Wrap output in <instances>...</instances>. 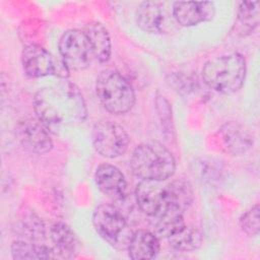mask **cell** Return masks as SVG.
<instances>
[{
	"label": "cell",
	"instance_id": "6da1fadb",
	"mask_svg": "<svg viewBox=\"0 0 260 260\" xmlns=\"http://www.w3.org/2000/svg\"><path fill=\"white\" fill-rule=\"evenodd\" d=\"M34 110L37 118L55 134L65 127L82 123L87 114L80 90L66 80L40 89L34 98Z\"/></svg>",
	"mask_w": 260,
	"mask_h": 260
},
{
	"label": "cell",
	"instance_id": "cb8c5ba5",
	"mask_svg": "<svg viewBox=\"0 0 260 260\" xmlns=\"http://www.w3.org/2000/svg\"><path fill=\"white\" fill-rule=\"evenodd\" d=\"M240 226L248 236L254 237L259 234V205L256 204L247 210L240 218Z\"/></svg>",
	"mask_w": 260,
	"mask_h": 260
},
{
	"label": "cell",
	"instance_id": "30bf717a",
	"mask_svg": "<svg viewBox=\"0 0 260 260\" xmlns=\"http://www.w3.org/2000/svg\"><path fill=\"white\" fill-rule=\"evenodd\" d=\"M92 224L95 232L104 240L110 244H116L126 228V219L116 206L104 203L93 211Z\"/></svg>",
	"mask_w": 260,
	"mask_h": 260
},
{
	"label": "cell",
	"instance_id": "7c38bea8",
	"mask_svg": "<svg viewBox=\"0 0 260 260\" xmlns=\"http://www.w3.org/2000/svg\"><path fill=\"white\" fill-rule=\"evenodd\" d=\"M172 14L178 24L182 26H193L200 22L211 20L215 15V6L209 1H177L173 3Z\"/></svg>",
	"mask_w": 260,
	"mask_h": 260
},
{
	"label": "cell",
	"instance_id": "3957f363",
	"mask_svg": "<svg viewBox=\"0 0 260 260\" xmlns=\"http://www.w3.org/2000/svg\"><path fill=\"white\" fill-rule=\"evenodd\" d=\"M246 70L244 57L241 54L233 53L207 61L202 68V78L211 89L223 94H231L242 87Z\"/></svg>",
	"mask_w": 260,
	"mask_h": 260
},
{
	"label": "cell",
	"instance_id": "5bb4252c",
	"mask_svg": "<svg viewBox=\"0 0 260 260\" xmlns=\"http://www.w3.org/2000/svg\"><path fill=\"white\" fill-rule=\"evenodd\" d=\"M183 213L184 211L177 205L164 203L162 206L150 216L154 234L159 237L169 238L179 231L186 224Z\"/></svg>",
	"mask_w": 260,
	"mask_h": 260
},
{
	"label": "cell",
	"instance_id": "7402d4cb",
	"mask_svg": "<svg viewBox=\"0 0 260 260\" xmlns=\"http://www.w3.org/2000/svg\"><path fill=\"white\" fill-rule=\"evenodd\" d=\"M238 20L249 30L255 29L259 24V2L242 1L238 7Z\"/></svg>",
	"mask_w": 260,
	"mask_h": 260
},
{
	"label": "cell",
	"instance_id": "4fadbf2b",
	"mask_svg": "<svg viewBox=\"0 0 260 260\" xmlns=\"http://www.w3.org/2000/svg\"><path fill=\"white\" fill-rule=\"evenodd\" d=\"M94 181L98 188L108 197L121 200L126 195L127 183L122 172L115 166L103 164L94 173Z\"/></svg>",
	"mask_w": 260,
	"mask_h": 260
},
{
	"label": "cell",
	"instance_id": "ba28073f",
	"mask_svg": "<svg viewBox=\"0 0 260 260\" xmlns=\"http://www.w3.org/2000/svg\"><path fill=\"white\" fill-rule=\"evenodd\" d=\"M135 18L142 30L154 35L170 32L176 22L165 5L157 1L142 2L136 9Z\"/></svg>",
	"mask_w": 260,
	"mask_h": 260
},
{
	"label": "cell",
	"instance_id": "8fae6325",
	"mask_svg": "<svg viewBox=\"0 0 260 260\" xmlns=\"http://www.w3.org/2000/svg\"><path fill=\"white\" fill-rule=\"evenodd\" d=\"M223 149L233 155L247 152L254 144L253 133L245 125L230 121L224 123L217 132Z\"/></svg>",
	"mask_w": 260,
	"mask_h": 260
},
{
	"label": "cell",
	"instance_id": "52a82bcc",
	"mask_svg": "<svg viewBox=\"0 0 260 260\" xmlns=\"http://www.w3.org/2000/svg\"><path fill=\"white\" fill-rule=\"evenodd\" d=\"M59 52L69 70H83L93 59L88 38L79 29H69L62 35L59 41Z\"/></svg>",
	"mask_w": 260,
	"mask_h": 260
},
{
	"label": "cell",
	"instance_id": "ffe728a7",
	"mask_svg": "<svg viewBox=\"0 0 260 260\" xmlns=\"http://www.w3.org/2000/svg\"><path fill=\"white\" fill-rule=\"evenodd\" d=\"M167 239L172 248L183 252L194 251L198 249L202 243L200 231L195 226L187 224Z\"/></svg>",
	"mask_w": 260,
	"mask_h": 260
},
{
	"label": "cell",
	"instance_id": "277c9868",
	"mask_svg": "<svg viewBox=\"0 0 260 260\" xmlns=\"http://www.w3.org/2000/svg\"><path fill=\"white\" fill-rule=\"evenodd\" d=\"M95 91L103 107L114 115L127 113L135 103L132 85L121 73L113 69H105L99 73Z\"/></svg>",
	"mask_w": 260,
	"mask_h": 260
},
{
	"label": "cell",
	"instance_id": "603a6c76",
	"mask_svg": "<svg viewBox=\"0 0 260 260\" xmlns=\"http://www.w3.org/2000/svg\"><path fill=\"white\" fill-rule=\"evenodd\" d=\"M21 230L30 242L40 244L39 241L45 238V226L43 221L35 213H27L21 220ZM43 244V243H41Z\"/></svg>",
	"mask_w": 260,
	"mask_h": 260
},
{
	"label": "cell",
	"instance_id": "d6986e66",
	"mask_svg": "<svg viewBox=\"0 0 260 260\" xmlns=\"http://www.w3.org/2000/svg\"><path fill=\"white\" fill-rule=\"evenodd\" d=\"M193 201L191 184L183 179H177L165 185V203H171L185 211Z\"/></svg>",
	"mask_w": 260,
	"mask_h": 260
},
{
	"label": "cell",
	"instance_id": "2e32d148",
	"mask_svg": "<svg viewBox=\"0 0 260 260\" xmlns=\"http://www.w3.org/2000/svg\"><path fill=\"white\" fill-rule=\"evenodd\" d=\"M158 237L147 230H138L130 238L128 254L133 260L152 259L159 252Z\"/></svg>",
	"mask_w": 260,
	"mask_h": 260
},
{
	"label": "cell",
	"instance_id": "7a4b0ae2",
	"mask_svg": "<svg viewBox=\"0 0 260 260\" xmlns=\"http://www.w3.org/2000/svg\"><path fill=\"white\" fill-rule=\"evenodd\" d=\"M130 166L135 176L142 180L165 181L176 170L173 153L157 141L139 144L131 155Z\"/></svg>",
	"mask_w": 260,
	"mask_h": 260
},
{
	"label": "cell",
	"instance_id": "9a60e30c",
	"mask_svg": "<svg viewBox=\"0 0 260 260\" xmlns=\"http://www.w3.org/2000/svg\"><path fill=\"white\" fill-rule=\"evenodd\" d=\"M160 182L142 180L136 186L135 196L137 204L148 216L153 215L165 203V186Z\"/></svg>",
	"mask_w": 260,
	"mask_h": 260
},
{
	"label": "cell",
	"instance_id": "d4e9b609",
	"mask_svg": "<svg viewBox=\"0 0 260 260\" xmlns=\"http://www.w3.org/2000/svg\"><path fill=\"white\" fill-rule=\"evenodd\" d=\"M155 107L158 113L161 127L164 128L165 131H168L169 133H171L173 131V123H172V109L169 102L165 99V96L156 94Z\"/></svg>",
	"mask_w": 260,
	"mask_h": 260
},
{
	"label": "cell",
	"instance_id": "8992f818",
	"mask_svg": "<svg viewBox=\"0 0 260 260\" xmlns=\"http://www.w3.org/2000/svg\"><path fill=\"white\" fill-rule=\"evenodd\" d=\"M130 138L126 130L110 120H101L92 128L93 148L102 156L115 158L125 153Z\"/></svg>",
	"mask_w": 260,
	"mask_h": 260
},
{
	"label": "cell",
	"instance_id": "484cf974",
	"mask_svg": "<svg viewBox=\"0 0 260 260\" xmlns=\"http://www.w3.org/2000/svg\"><path fill=\"white\" fill-rule=\"evenodd\" d=\"M168 82L178 92H183V91L188 92L189 89H192V84H193V80L189 79V77H186L178 73L171 74L170 78L168 79Z\"/></svg>",
	"mask_w": 260,
	"mask_h": 260
},
{
	"label": "cell",
	"instance_id": "ac0fdd59",
	"mask_svg": "<svg viewBox=\"0 0 260 260\" xmlns=\"http://www.w3.org/2000/svg\"><path fill=\"white\" fill-rule=\"evenodd\" d=\"M51 239L55 246V251L64 258L75 256L77 249V239L71 228L65 222H55L50 230Z\"/></svg>",
	"mask_w": 260,
	"mask_h": 260
},
{
	"label": "cell",
	"instance_id": "e0dca14e",
	"mask_svg": "<svg viewBox=\"0 0 260 260\" xmlns=\"http://www.w3.org/2000/svg\"><path fill=\"white\" fill-rule=\"evenodd\" d=\"M93 58L101 63L108 62L111 57V40L107 28L100 22H90L85 26Z\"/></svg>",
	"mask_w": 260,
	"mask_h": 260
},
{
	"label": "cell",
	"instance_id": "5b68a950",
	"mask_svg": "<svg viewBox=\"0 0 260 260\" xmlns=\"http://www.w3.org/2000/svg\"><path fill=\"white\" fill-rule=\"evenodd\" d=\"M21 63L25 74L31 78L55 75L60 78L69 76V69L62 60L39 45H29L21 53Z\"/></svg>",
	"mask_w": 260,
	"mask_h": 260
},
{
	"label": "cell",
	"instance_id": "44dd1931",
	"mask_svg": "<svg viewBox=\"0 0 260 260\" xmlns=\"http://www.w3.org/2000/svg\"><path fill=\"white\" fill-rule=\"evenodd\" d=\"M55 250L45 244H37L23 240H16L11 245L13 259H48L54 257Z\"/></svg>",
	"mask_w": 260,
	"mask_h": 260
},
{
	"label": "cell",
	"instance_id": "9c48e42d",
	"mask_svg": "<svg viewBox=\"0 0 260 260\" xmlns=\"http://www.w3.org/2000/svg\"><path fill=\"white\" fill-rule=\"evenodd\" d=\"M46 126L37 119H23L16 126V135L20 144L27 150L44 154L53 147V141Z\"/></svg>",
	"mask_w": 260,
	"mask_h": 260
}]
</instances>
